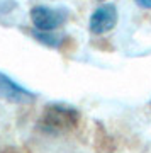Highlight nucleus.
Listing matches in <instances>:
<instances>
[{"mask_svg": "<svg viewBox=\"0 0 151 153\" xmlns=\"http://www.w3.org/2000/svg\"><path fill=\"white\" fill-rule=\"evenodd\" d=\"M80 121V112L70 104L63 102H53L48 104L43 111V116L39 119V126L44 133L58 134L73 129Z\"/></svg>", "mask_w": 151, "mask_h": 153, "instance_id": "obj_1", "label": "nucleus"}, {"mask_svg": "<svg viewBox=\"0 0 151 153\" xmlns=\"http://www.w3.org/2000/svg\"><path fill=\"white\" fill-rule=\"evenodd\" d=\"M68 19L65 9H51L46 5H36L31 9V21L38 31H54L63 26Z\"/></svg>", "mask_w": 151, "mask_h": 153, "instance_id": "obj_2", "label": "nucleus"}, {"mask_svg": "<svg viewBox=\"0 0 151 153\" xmlns=\"http://www.w3.org/2000/svg\"><path fill=\"white\" fill-rule=\"evenodd\" d=\"M0 99L10 104H33L36 100V94L0 71Z\"/></svg>", "mask_w": 151, "mask_h": 153, "instance_id": "obj_3", "label": "nucleus"}, {"mask_svg": "<svg viewBox=\"0 0 151 153\" xmlns=\"http://www.w3.org/2000/svg\"><path fill=\"white\" fill-rule=\"evenodd\" d=\"M117 24V7L114 4H104L97 7L88 21V29L92 34H105L112 31Z\"/></svg>", "mask_w": 151, "mask_h": 153, "instance_id": "obj_4", "label": "nucleus"}, {"mask_svg": "<svg viewBox=\"0 0 151 153\" xmlns=\"http://www.w3.org/2000/svg\"><path fill=\"white\" fill-rule=\"evenodd\" d=\"M33 38L39 43L49 46V48H59V44L63 43V36L53 33V31L46 33V31H38L36 29V31H33Z\"/></svg>", "mask_w": 151, "mask_h": 153, "instance_id": "obj_5", "label": "nucleus"}, {"mask_svg": "<svg viewBox=\"0 0 151 153\" xmlns=\"http://www.w3.org/2000/svg\"><path fill=\"white\" fill-rule=\"evenodd\" d=\"M136 4L143 9H151V0H136Z\"/></svg>", "mask_w": 151, "mask_h": 153, "instance_id": "obj_6", "label": "nucleus"}, {"mask_svg": "<svg viewBox=\"0 0 151 153\" xmlns=\"http://www.w3.org/2000/svg\"><path fill=\"white\" fill-rule=\"evenodd\" d=\"M100 2H104V0H100Z\"/></svg>", "mask_w": 151, "mask_h": 153, "instance_id": "obj_7", "label": "nucleus"}]
</instances>
